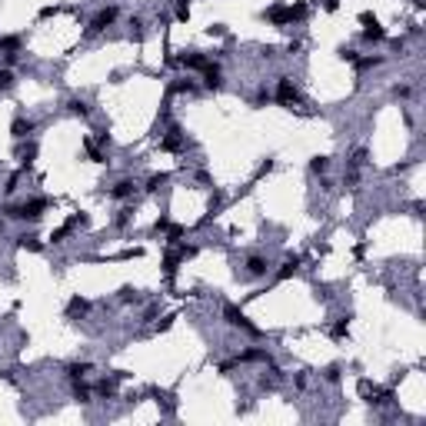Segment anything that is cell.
I'll use <instances>...</instances> for the list:
<instances>
[{
  "instance_id": "1",
  "label": "cell",
  "mask_w": 426,
  "mask_h": 426,
  "mask_svg": "<svg viewBox=\"0 0 426 426\" xmlns=\"http://www.w3.org/2000/svg\"><path fill=\"white\" fill-rule=\"evenodd\" d=\"M44 210H47V200H44V197H33V200H27V203H10L4 213L10 220H27V223H37V220L44 217Z\"/></svg>"
},
{
  "instance_id": "2",
  "label": "cell",
  "mask_w": 426,
  "mask_h": 426,
  "mask_svg": "<svg viewBox=\"0 0 426 426\" xmlns=\"http://www.w3.org/2000/svg\"><path fill=\"white\" fill-rule=\"evenodd\" d=\"M276 103H283V106H293V103H300L303 97H300V90H296V83L290 80V77H280L276 80Z\"/></svg>"
},
{
  "instance_id": "3",
  "label": "cell",
  "mask_w": 426,
  "mask_h": 426,
  "mask_svg": "<svg viewBox=\"0 0 426 426\" xmlns=\"http://www.w3.org/2000/svg\"><path fill=\"white\" fill-rule=\"evenodd\" d=\"M360 24H363V40H370V44L386 40V30L380 27V20H376L373 13H363V17H360Z\"/></svg>"
},
{
  "instance_id": "4",
  "label": "cell",
  "mask_w": 426,
  "mask_h": 426,
  "mask_svg": "<svg viewBox=\"0 0 426 426\" xmlns=\"http://www.w3.org/2000/svg\"><path fill=\"white\" fill-rule=\"evenodd\" d=\"M223 316H226V323H230V326H243L246 333H257V326L243 316V310H240V307H233V303H226V307H223Z\"/></svg>"
},
{
  "instance_id": "5",
  "label": "cell",
  "mask_w": 426,
  "mask_h": 426,
  "mask_svg": "<svg viewBox=\"0 0 426 426\" xmlns=\"http://www.w3.org/2000/svg\"><path fill=\"white\" fill-rule=\"evenodd\" d=\"M117 13H120L117 7H103V10H97V17L90 20V27H87V30H90V33H100L103 27H110L113 20H117Z\"/></svg>"
},
{
  "instance_id": "6",
  "label": "cell",
  "mask_w": 426,
  "mask_h": 426,
  "mask_svg": "<svg viewBox=\"0 0 426 426\" xmlns=\"http://www.w3.org/2000/svg\"><path fill=\"white\" fill-rule=\"evenodd\" d=\"M263 17L270 20V24H276V27H287V24H293V7H270V10L263 13Z\"/></svg>"
},
{
  "instance_id": "7",
  "label": "cell",
  "mask_w": 426,
  "mask_h": 426,
  "mask_svg": "<svg viewBox=\"0 0 426 426\" xmlns=\"http://www.w3.org/2000/svg\"><path fill=\"white\" fill-rule=\"evenodd\" d=\"M10 133H13L17 140L30 137V133H33V120H30V117H17V120H13V127H10Z\"/></svg>"
},
{
  "instance_id": "8",
  "label": "cell",
  "mask_w": 426,
  "mask_h": 426,
  "mask_svg": "<svg viewBox=\"0 0 426 426\" xmlns=\"http://www.w3.org/2000/svg\"><path fill=\"white\" fill-rule=\"evenodd\" d=\"M220 83H223V80H220V67H217V63H207V70H203V87H207V90H220Z\"/></svg>"
},
{
  "instance_id": "9",
  "label": "cell",
  "mask_w": 426,
  "mask_h": 426,
  "mask_svg": "<svg viewBox=\"0 0 426 426\" xmlns=\"http://www.w3.org/2000/svg\"><path fill=\"white\" fill-rule=\"evenodd\" d=\"M180 63H183V67H190V70H207V63H210V60H207L203 54H197V50H193V54H183V57H180Z\"/></svg>"
},
{
  "instance_id": "10",
  "label": "cell",
  "mask_w": 426,
  "mask_h": 426,
  "mask_svg": "<svg viewBox=\"0 0 426 426\" xmlns=\"http://www.w3.org/2000/svg\"><path fill=\"white\" fill-rule=\"evenodd\" d=\"M163 150H180V147H183V133H180V127H170V133H167V137H163Z\"/></svg>"
},
{
  "instance_id": "11",
  "label": "cell",
  "mask_w": 426,
  "mask_h": 426,
  "mask_svg": "<svg viewBox=\"0 0 426 426\" xmlns=\"http://www.w3.org/2000/svg\"><path fill=\"white\" fill-rule=\"evenodd\" d=\"M267 270H270V263L263 257H250L246 260V276H267Z\"/></svg>"
},
{
  "instance_id": "12",
  "label": "cell",
  "mask_w": 426,
  "mask_h": 426,
  "mask_svg": "<svg viewBox=\"0 0 426 426\" xmlns=\"http://www.w3.org/2000/svg\"><path fill=\"white\" fill-rule=\"evenodd\" d=\"M133 190H137V183H133V180H120L117 187L110 190V197H113V200H127V197H133Z\"/></svg>"
},
{
  "instance_id": "13",
  "label": "cell",
  "mask_w": 426,
  "mask_h": 426,
  "mask_svg": "<svg viewBox=\"0 0 426 426\" xmlns=\"http://www.w3.org/2000/svg\"><path fill=\"white\" fill-rule=\"evenodd\" d=\"M296 270H300V257H287V260H283V267H280V273H276V276H280V280H287V276H293Z\"/></svg>"
},
{
  "instance_id": "14",
  "label": "cell",
  "mask_w": 426,
  "mask_h": 426,
  "mask_svg": "<svg viewBox=\"0 0 426 426\" xmlns=\"http://www.w3.org/2000/svg\"><path fill=\"white\" fill-rule=\"evenodd\" d=\"M33 157H37V144H27V147H20V150H17V160L24 163V167H30Z\"/></svg>"
},
{
  "instance_id": "15",
  "label": "cell",
  "mask_w": 426,
  "mask_h": 426,
  "mask_svg": "<svg viewBox=\"0 0 426 426\" xmlns=\"http://www.w3.org/2000/svg\"><path fill=\"white\" fill-rule=\"evenodd\" d=\"M90 373V363H70L67 366V380H83Z\"/></svg>"
},
{
  "instance_id": "16",
  "label": "cell",
  "mask_w": 426,
  "mask_h": 426,
  "mask_svg": "<svg viewBox=\"0 0 426 426\" xmlns=\"http://www.w3.org/2000/svg\"><path fill=\"white\" fill-rule=\"evenodd\" d=\"M87 310H90V303L80 300V296H74V300H70V307H67V313H70V316H83Z\"/></svg>"
},
{
  "instance_id": "17",
  "label": "cell",
  "mask_w": 426,
  "mask_h": 426,
  "mask_svg": "<svg viewBox=\"0 0 426 426\" xmlns=\"http://www.w3.org/2000/svg\"><path fill=\"white\" fill-rule=\"evenodd\" d=\"M17 246H24V250H33V253L44 250V243H40L37 237H27V233H24V237H17Z\"/></svg>"
},
{
  "instance_id": "18",
  "label": "cell",
  "mask_w": 426,
  "mask_h": 426,
  "mask_svg": "<svg viewBox=\"0 0 426 426\" xmlns=\"http://www.w3.org/2000/svg\"><path fill=\"white\" fill-rule=\"evenodd\" d=\"M67 110L74 113V117H87L90 106H87V100H70V103H67Z\"/></svg>"
},
{
  "instance_id": "19",
  "label": "cell",
  "mask_w": 426,
  "mask_h": 426,
  "mask_svg": "<svg viewBox=\"0 0 426 426\" xmlns=\"http://www.w3.org/2000/svg\"><path fill=\"white\" fill-rule=\"evenodd\" d=\"M74 396H77L80 403H90V386H83L80 380H74Z\"/></svg>"
},
{
  "instance_id": "20",
  "label": "cell",
  "mask_w": 426,
  "mask_h": 426,
  "mask_svg": "<svg viewBox=\"0 0 426 426\" xmlns=\"http://www.w3.org/2000/svg\"><path fill=\"white\" fill-rule=\"evenodd\" d=\"M310 170H313V173H326V170H330V157H313L310 160Z\"/></svg>"
},
{
  "instance_id": "21",
  "label": "cell",
  "mask_w": 426,
  "mask_h": 426,
  "mask_svg": "<svg viewBox=\"0 0 426 426\" xmlns=\"http://www.w3.org/2000/svg\"><path fill=\"white\" fill-rule=\"evenodd\" d=\"M17 47H20V37H0V50L17 54Z\"/></svg>"
},
{
  "instance_id": "22",
  "label": "cell",
  "mask_w": 426,
  "mask_h": 426,
  "mask_svg": "<svg viewBox=\"0 0 426 426\" xmlns=\"http://www.w3.org/2000/svg\"><path fill=\"white\" fill-rule=\"evenodd\" d=\"M97 393L113 396V393H117V380H100V383H97Z\"/></svg>"
},
{
  "instance_id": "23",
  "label": "cell",
  "mask_w": 426,
  "mask_h": 426,
  "mask_svg": "<svg viewBox=\"0 0 426 426\" xmlns=\"http://www.w3.org/2000/svg\"><path fill=\"white\" fill-rule=\"evenodd\" d=\"M163 183H167V173H157V176H150V180H147V190H150V193H157Z\"/></svg>"
},
{
  "instance_id": "24",
  "label": "cell",
  "mask_w": 426,
  "mask_h": 426,
  "mask_svg": "<svg viewBox=\"0 0 426 426\" xmlns=\"http://www.w3.org/2000/svg\"><path fill=\"white\" fill-rule=\"evenodd\" d=\"M10 87H13V74L10 70H0V94H7Z\"/></svg>"
},
{
  "instance_id": "25",
  "label": "cell",
  "mask_w": 426,
  "mask_h": 426,
  "mask_svg": "<svg viewBox=\"0 0 426 426\" xmlns=\"http://www.w3.org/2000/svg\"><path fill=\"white\" fill-rule=\"evenodd\" d=\"M340 57L350 60V63H357V50H353V47H340Z\"/></svg>"
},
{
  "instance_id": "26",
  "label": "cell",
  "mask_w": 426,
  "mask_h": 426,
  "mask_svg": "<svg viewBox=\"0 0 426 426\" xmlns=\"http://www.w3.org/2000/svg\"><path fill=\"white\" fill-rule=\"evenodd\" d=\"M346 330H350V319H340V323L333 326V336H343Z\"/></svg>"
},
{
  "instance_id": "27",
  "label": "cell",
  "mask_w": 426,
  "mask_h": 426,
  "mask_svg": "<svg viewBox=\"0 0 426 426\" xmlns=\"http://www.w3.org/2000/svg\"><path fill=\"white\" fill-rule=\"evenodd\" d=\"M326 380L336 383V380H340V366H330V370H326Z\"/></svg>"
},
{
  "instance_id": "28",
  "label": "cell",
  "mask_w": 426,
  "mask_h": 426,
  "mask_svg": "<svg viewBox=\"0 0 426 426\" xmlns=\"http://www.w3.org/2000/svg\"><path fill=\"white\" fill-rule=\"evenodd\" d=\"M319 4H323V10H330V13H333V10L340 7V0H319Z\"/></svg>"
},
{
  "instance_id": "29",
  "label": "cell",
  "mask_w": 426,
  "mask_h": 426,
  "mask_svg": "<svg viewBox=\"0 0 426 426\" xmlns=\"http://www.w3.org/2000/svg\"><path fill=\"white\" fill-rule=\"evenodd\" d=\"M393 97H400V100H406V97H410V87H396V90H393Z\"/></svg>"
},
{
  "instance_id": "30",
  "label": "cell",
  "mask_w": 426,
  "mask_h": 426,
  "mask_svg": "<svg viewBox=\"0 0 426 426\" xmlns=\"http://www.w3.org/2000/svg\"><path fill=\"white\" fill-rule=\"evenodd\" d=\"M0 233H4V220H0Z\"/></svg>"
}]
</instances>
